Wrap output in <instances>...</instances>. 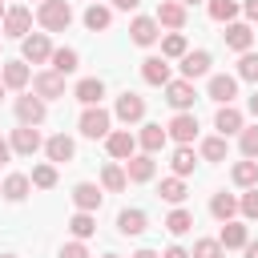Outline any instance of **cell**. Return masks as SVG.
<instances>
[{
	"mask_svg": "<svg viewBox=\"0 0 258 258\" xmlns=\"http://www.w3.org/2000/svg\"><path fill=\"white\" fill-rule=\"evenodd\" d=\"M36 20H40V28H48V32H64V28L73 24V8H69V0H44V4L36 8Z\"/></svg>",
	"mask_w": 258,
	"mask_h": 258,
	"instance_id": "1",
	"label": "cell"
},
{
	"mask_svg": "<svg viewBox=\"0 0 258 258\" xmlns=\"http://www.w3.org/2000/svg\"><path fill=\"white\" fill-rule=\"evenodd\" d=\"M32 93L40 97V101H56V97H64V77L60 73H36L32 77Z\"/></svg>",
	"mask_w": 258,
	"mask_h": 258,
	"instance_id": "2",
	"label": "cell"
},
{
	"mask_svg": "<svg viewBox=\"0 0 258 258\" xmlns=\"http://www.w3.org/2000/svg\"><path fill=\"white\" fill-rule=\"evenodd\" d=\"M109 121H113V117H109L101 105H93V109L81 113V133L93 137V141H97V137H109Z\"/></svg>",
	"mask_w": 258,
	"mask_h": 258,
	"instance_id": "3",
	"label": "cell"
},
{
	"mask_svg": "<svg viewBox=\"0 0 258 258\" xmlns=\"http://www.w3.org/2000/svg\"><path fill=\"white\" fill-rule=\"evenodd\" d=\"M165 101H169L177 113H185V109L198 101V93H194V81H169V85H165Z\"/></svg>",
	"mask_w": 258,
	"mask_h": 258,
	"instance_id": "4",
	"label": "cell"
},
{
	"mask_svg": "<svg viewBox=\"0 0 258 258\" xmlns=\"http://www.w3.org/2000/svg\"><path fill=\"white\" fill-rule=\"evenodd\" d=\"M113 113H117L125 125L141 121V117H145V97H137V93H129V89H125V93L117 97V109H113Z\"/></svg>",
	"mask_w": 258,
	"mask_h": 258,
	"instance_id": "5",
	"label": "cell"
},
{
	"mask_svg": "<svg viewBox=\"0 0 258 258\" xmlns=\"http://www.w3.org/2000/svg\"><path fill=\"white\" fill-rule=\"evenodd\" d=\"M165 133H169L177 145H189V141L198 137V117H194V113H177V117L165 125Z\"/></svg>",
	"mask_w": 258,
	"mask_h": 258,
	"instance_id": "6",
	"label": "cell"
},
{
	"mask_svg": "<svg viewBox=\"0 0 258 258\" xmlns=\"http://www.w3.org/2000/svg\"><path fill=\"white\" fill-rule=\"evenodd\" d=\"M105 145H109V157H117V161H129V157L137 153V137H133L129 129L109 133V137H105Z\"/></svg>",
	"mask_w": 258,
	"mask_h": 258,
	"instance_id": "7",
	"label": "cell"
},
{
	"mask_svg": "<svg viewBox=\"0 0 258 258\" xmlns=\"http://www.w3.org/2000/svg\"><path fill=\"white\" fill-rule=\"evenodd\" d=\"M28 28H32V12H28V8H8V12H4V36L24 40Z\"/></svg>",
	"mask_w": 258,
	"mask_h": 258,
	"instance_id": "8",
	"label": "cell"
},
{
	"mask_svg": "<svg viewBox=\"0 0 258 258\" xmlns=\"http://www.w3.org/2000/svg\"><path fill=\"white\" fill-rule=\"evenodd\" d=\"M44 64V60H52V44H48V36L44 32H32V36H24V64Z\"/></svg>",
	"mask_w": 258,
	"mask_h": 258,
	"instance_id": "9",
	"label": "cell"
},
{
	"mask_svg": "<svg viewBox=\"0 0 258 258\" xmlns=\"http://www.w3.org/2000/svg\"><path fill=\"white\" fill-rule=\"evenodd\" d=\"M234 97H238V77H226V73L210 77V101H218V105H230Z\"/></svg>",
	"mask_w": 258,
	"mask_h": 258,
	"instance_id": "10",
	"label": "cell"
},
{
	"mask_svg": "<svg viewBox=\"0 0 258 258\" xmlns=\"http://www.w3.org/2000/svg\"><path fill=\"white\" fill-rule=\"evenodd\" d=\"M218 242H222V250H246V242H250V230H246L242 222H222V234H218Z\"/></svg>",
	"mask_w": 258,
	"mask_h": 258,
	"instance_id": "11",
	"label": "cell"
},
{
	"mask_svg": "<svg viewBox=\"0 0 258 258\" xmlns=\"http://www.w3.org/2000/svg\"><path fill=\"white\" fill-rule=\"evenodd\" d=\"M153 20L165 24V28H181V24H185V4H181V0H161Z\"/></svg>",
	"mask_w": 258,
	"mask_h": 258,
	"instance_id": "12",
	"label": "cell"
},
{
	"mask_svg": "<svg viewBox=\"0 0 258 258\" xmlns=\"http://www.w3.org/2000/svg\"><path fill=\"white\" fill-rule=\"evenodd\" d=\"M157 28H161V24H157L153 16H137V20L129 24V36H133V44H141V48H145V44H153V40L161 36Z\"/></svg>",
	"mask_w": 258,
	"mask_h": 258,
	"instance_id": "13",
	"label": "cell"
},
{
	"mask_svg": "<svg viewBox=\"0 0 258 258\" xmlns=\"http://www.w3.org/2000/svg\"><path fill=\"white\" fill-rule=\"evenodd\" d=\"M206 73H210V52L206 48L181 56V81H194V77H206Z\"/></svg>",
	"mask_w": 258,
	"mask_h": 258,
	"instance_id": "14",
	"label": "cell"
},
{
	"mask_svg": "<svg viewBox=\"0 0 258 258\" xmlns=\"http://www.w3.org/2000/svg\"><path fill=\"white\" fill-rule=\"evenodd\" d=\"M73 97H77V101H81L85 109H93V105H101V97H105V85H101L97 77H85V81H77Z\"/></svg>",
	"mask_w": 258,
	"mask_h": 258,
	"instance_id": "15",
	"label": "cell"
},
{
	"mask_svg": "<svg viewBox=\"0 0 258 258\" xmlns=\"http://www.w3.org/2000/svg\"><path fill=\"white\" fill-rule=\"evenodd\" d=\"M16 117H20V125H40L44 121V101L40 97H16Z\"/></svg>",
	"mask_w": 258,
	"mask_h": 258,
	"instance_id": "16",
	"label": "cell"
},
{
	"mask_svg": "<svg viewBox=\"0 0 258 258\" xmlns=\"http://www.w3.org/2000/svg\"><path fill=\"white\" fill-rule=\"evenodd\" d=\"M12 149L24 153V157H32V153L40 149V133H36V125H20V129H12Z\"/></svg>",
	"mask_w": 258,
	"mask_h": 258,
	"instance_id": "17",
	"label": "cell"
},
{
	"mask_svg": "<svg viewBox=\"0 0 258 258\" xmlns=\"http://www.w3.org/2000/svg\"><path fill=\"white\" fill-rule=\"evenodd\" d=\"M73 202L81 214H93V210H101V189L93 181H81V185H73Z\"/></svg>",
	"mask_w": 258,
	"mask_h": 258,
	"instance_id": "18",
	"label": "cell"
},
{
	"mask_svg": "<svg viewBox=\"0 0 258 258\" xmlns=\"http://www.w3.org/2000/svg\"><path fill=\"white\" fill-rule=\"evenodd\" d=\"M141 77H145V85H169V64H165V56H145V60H141Z\"/></svg>",
	"mask_w": 258,
	"mask_h": 258,
	"instance_id": "19",
	"label": "cell"
},
{
	"mask_svg": "<svg viewBox=\"0 0 258 258\" xmlns=\"http://www.w3.org/2000/svg\"><path fill=\"white\" fill-rule=\"evenodd\" d=\"M44 153H48V161H73L77 145H73V137L56 133V137H48V141H44Z\"/></svg>",
	"mask_w": 258,
	"mask_h": 258,
	"instance_id": "20",
	"label": "cell"
},
{
	"mask_svg": "<svg viewBox=\"0 0 258 258\" xmlns=\"http://www.w3.org/2000/svg\"><path fill=\"white\" fill-rule=\"evenodd\" d=\"M125 177H129V181H149V177H153V157H149V153H133V157L125 161Z\"/></svg>",
	"mask_w": 258,
	"mask_h": 258,
	"instance_id": "21",
	"label": "cell"
},
{
	"mask_svg": "<svg viewBox=\"0 0 258 258\" xmlns=\"http://www.w3.org/2000/svg\"><path fill=\"white\" fill-rule=\"evenodd\" d=\"M117 230H121L125 238L145 234V210H121V214H117Z\"/></svg>",
	"mask_w": 258,
	"mask_h": 258,
	"instance_id": "22",
	"label": "cell"
},
{
	"mask_svg": "<svg viewBox=\"0 0 258 258\" xmlns=\"http://www.w3.org/2000/svg\"><path fill=\"white\" fill-rule=\"evenodd\" d=\"M0 81H4V89H24L28 85V64L24 60H8L0 69Z\"/></svg>",
	"mask_w": 258,
	"mask_h": 258,
	"instance_id": "23",
	"label": "cell"
},
{
	"mask_svg": "<svg viewBox=\"0 0 258 258\" xmlns=\"http://www.w3.org/2000/svg\"><path fill=\"white\" fill-rule=\"evenodd\" d=\"M214 125L222 129V137H230V133H242L246 125H242V113L234 109V105H222L218 109V117H214Z\"/></svg>",
	"mask_w": 258,
	"mask_h": 258,
	"instance_id": "24",
	"label": "cell"
},
{
	"mask_svg": "<svg viewBox=\"0 0 258 258\" xmlns=\"http://www.w3.org/2000/svg\"><path fill=\"white\" fill-rule=\"evenodd\" d=\"M250 40H254L250 24H226V44L234 52H250Z\"/></svg>",
	"mask_w": 258,
	"mask_h": 258,
	"instance_id": "25",
	"label": "cell"
},
{
	"mask_svg": "<svg viewBox=\"0 0 258 258\" xmlns=\"http://www.w3.org/2000/svg\"><path fill=\"white\" fill-rule=\"evenodd\" d=\"M28 185H32V181H28L24 173H8L4 185H0V194H4L8 202H24V198H28Z\"/></svg>",
	"mask_w": 258,
	"mask_h": 258,
	"instance_id": "26",
	"label": "cell"
},
{
	"mask_svg": "<svg viewBox=\"0 0 258 258\" xmlns=\"http://www.w3.org/2000/svg\"><path fill=\"white\" fill-rule=\"evenodd\" d=\"M210 214H214L218 222H234V214H238V198H234V194H214Z\"/></svg>",
	"mask_w": 258,
	"mask_h": 258,
	"instance_id": "27",
	"label": "cell"
},
{
	"mask_svg": "<svg viewBox=\"0 0 258 258\" xmlns=\"http://www.w3.org/2000/svg\"><path fill=\"white\" fill-rule=\"evenodd\" d=\"M109 20H113V12H109L105 4H89V8H85V28H89V32H105Z\"/></svg>",
	"mask_w": 258,
	"mask_h": 258,
	"instance_id": "28",
	"label": "cell"
},
{
	"mask_svg": "<svg viewBox=\"0 0 258 258\" xmlns=\"http://www.w3.org/2000/svg\"><path fill=\"white\" fill-rule=\"evenodd\" d=\"M77 64H81L77 48H52V73L69 77V73H77Z\"/></svg>",
	"mask_w": 258,
	"mask_h": 258,
	"instance_id": "29",
	"label": "cell"
},
{
	"mask_svg": "<svg viewBox=\"0 0 258 258\" xmlns=\"http://www.w3.org/2000/svg\"><path fill=\"white\" fill-rule=\"evenodd\" d=\"M157 194H161V202L181 206V202H185V181H181V177H165V181L157 185Z\"/></svg>",
	"mask_w": 258,
	"mask_h": 258,
	"instance_id": "30",
	"label": "cell"
},
{
	"mask_svg": "<svg viewBox=\"0 0 258 258\" xmlns=\"http://www.w3.org/2000/svg\"><path fill=\"white\" fill-rule=\"evenodd\" d=\"M165 137H169V133H165L161 125H141V149H145V153H157V149L165 145Z\"/></svg>",
	"mask_w": 258,
	"mask_h": 258,
	"instance_id": "31",
	"label": "cell"
},
{
	"mask_svg": "<svg viewBox=\"0 0 258 258\" xmlns=\"http://www.w3.org/2000/svg\"><path fill=\"white\" fill-rule=\"evenodd\" d=\"M125 181H129V177H125V169H121V165H113V161H109V165L101 169V185H105L109 194H121V189H125Z\"/></svg>",
	"mask_w": 258,
	"mask_h": 258,
	"instance_id": "32",
	"label": "cell"
},
{
	"mask_svg": "<svg viewBox=\"0 0 258 258\" xmlns=\"http://www.w3.org/2000/svg\"><path fill=\"white\" fill-rule=\"evenodd\" d=\"M194 161H198V157H194V149H189V145H177L169 165H173V173H177V177H185V173H194Z\"/></svg>",
	"mask_w": 258,
	"mask_h": 258,
	"instance_id": "33",
	"label": "cell"
},
{
	"mask_svg": "<svg viewBox=\"0 0 258 258\" xmlns=\"http://www.w3.org/2000/svg\"><path fill=\"white\" fill-rule=\"evenodd\" d=\"M234 181L246 185V189H254V185H258V161H250V157L238 161V165H234Z\"/></svg>",
	"mask_w": 258,
	"mask_h": 258,
	"instance_id": "34",
	"label": "cell"
},
{
	"mask_svg": "<svg viewBox=\"0 0 258 258\" xmlns=\"http://www.w3.org/2000/svg\"><path fill=\"white\" fill-rule=\"evenodd\" d=\"M165 230H169V234H189V230H194V214H189V210H173V214L165 218Z\"/></svg>",
	"mask_w": 258,
	"mask_h": 258,
	"instance_id": "35",
	"label": "cell"
},
{
	"mask_svg": "<svg viewBox=\"0 0 258 258\" xmlns=\"http://www.w3.org/2000/svg\"><path fill=\"white\" fill-rule=\"evenodd\" d=\"M69 230H73L77 238H93V234H97V218H93V214H73V218H69Z\"/></svg>",
	"mask_w": 258,
	"mask_h": 258,
	"instance_id": "36",
	"label": "cell"
},
{
	"mask_svg": "<svg viewBox=\"0 0 258 258\" xmlns=\"http://www.w3.org/2000/svg\"><path fill=\"white\" fill-rule=\"evenodd\" d=\"M189 254H194V258H226V250H222L218 238H202V242H194Z\"/></svg>",
	"mask_w": 258,
	"mask_h": 258,
	"instance_id": "37",
	"label": "cell"
},
{
	"mask_svg": "<svg viewBox=\"0 0 258 258\" xmlns=\"http://www.w3.org/2000/svg\"><path fill=\"white\" fill-rule=\"evenodd\" d=\"M185 52H189V48H185V36H181V32H169V36L161 40V56H165V60H169V56H185Z\"/></svg>",
	"mask_w": 258,
	"mask_h": 258,
	"instance_id": "38",
	"label": "cell"
},
{
	"mask_svg": "<svg viewBox=\"0 0 258 258\" xmlns=\"http://www.w3.org/2000/svg\"><path fill=\"white\" fill-rule=\"evenodd\" d=\"M28 181H32L36 189H52V185H56V165H36Z\"/></svg>",
	"mask_w": 258,
	"mask_h": 258,
	"instance_id": "39",
	"label": "cell"
},
{
	"mask_svg": "<svg viewBox=\"0 0 258 258\" xmlns=\"http://www.w3.org/2000/svg\"><path fill=\"white\" fill-rule=\"evenodd\" d=\"M210 16H214V20H226V24H234V16H238V4H234V0H210Z\"/></svg>",
	"mask_w": 258,
	"mask_h": 258,
	"instance_id": "40",
	"label": "cell"
},
{
	"mask_svg": "<svg viewBox=\"0 0 258 258\" xmlns=\"http://www.w3.org/2000/svg\"><path fill=\"white\" fill-rule=\"evenodd\" d=\"M202 157L206 161H222L226 157V137H206L202 141Z\"/></svg>",
	"mask_w": 258,
	"mask_h": 258,
	"instance_id": "41",
	"label": "cell"
},
{
	"mask_svg": "<svg viewBox=\"0 0 258 258\" xmlns=\"http://www.w3.org/2000/svg\"><path fill=\"white\" fill-rule=\"evenodd\" d=\"M238 77L258 85V56H254V52H242V60H238Z\"/></svg>",
	"mask_w": 258,
	"mask_h": 258,
	"instance_id": "42",
	"label": "cell"
},
{
	"mask_svg": "<svg viewBox=\"0 0 258 258\" xmlns=\"http://www.w3.org/2000/svg\"><path fill=\"white\" fill-rule=\"evenodd\" d=\"M238 141H242V153H246V157L254 161V157H258V125L242 129V137H238Z\"/></svg>",
	"mask_w": 258,
	"mask_h": 258,
	"instance_id": "43",
	"label": "cell"
},
{
	"mask_svg": "<svg viewBox=\"0 0 258 258\" xmlns=\"http://www.w3.org/2000/svg\"><path fill=\"white\" fill-rule=\"evenodd\" d=\"M238 210H242V214H246V218H250V222H254V218H258V185H254V189H250V194H242V202H238Z\"/></svg>",
	"mask_w": 258,
	"mask_h": 258,
	"instance_id": "44",
	"label": "cell"
},
{
	"mask_svg": "<svg viewBox=\"0 0 258 258\" xmlns=\"http://www.w3.org/2000/svg\"><path fill=\"white\" fill-rule=\"evenodd\" d=\"M60 258H89V250L81 242H69V246H60Z\"/></svg>",
	"mask_w": 258,
	"mask_h": 258,
	"instance_id": "45",
	"label": "cell"
},
{
	"mask_svg": "<svg viewBox=\"0 0 258 258\" xmlns=\"http://www.w3.org/2000/svg\"><path fill=\"white\" fill-rule=\"evenodd\" d=\"M161 258H194V254H189V250H185V246H169V250H165V254H161Z\"/></svg>",
	"mask_w": 258,
	"mask_h": 258,
	"instance_id": "46",
	"label": "cell"
},
{
	"mask_svg": "<svg viewBox=\"0 0 258 258\" xmlns=\"http://www.w3.org/2000/svg\"><path fill=\"white\" fill-rule=\"evenodd\" d=\"M8 157H12V141H4V137H0V165H4Z\"/></svg>",
	"mask_w": 258,
	"mask_h": 258,
	"instance_id": "47",
	"label": "cell"
},
{
	"mask_svg": "<svg viewBox=\"0 0 258 258\" xmlns=\"http://www.w3.org/2000/svg\"><path fill=\"white\" fill-rule=\"evenodd\" d=\"M113 4H117V8H121V12H133V8H137V4H141V0H113Z\"/></svg>",
	"mask_w": 258,
	"mask_h": 258,
	"instance_id": "48",
	"label": "cell"
},
{
	"mask_svg": "<svg viewBox=\"0 0 258 258\" xmlns=\"http://www.w3.org/2000/svg\"><path fill=\"white\" fill-rule=\"evenodd\" d=\"M246 16H250V20H258V0H246Z\"/></svg>",
	"mask_w": 258,
	"mask_h": 258,
	"instance_id": "49",
	"label": "cell"
},
{
	"mask_svg": "<svg viewBox=\"0 0 258 258\" xmlns=\"http://www.w3.org/2000/svg\"><path fill=\"white\" fill-rule=\"evenodd\" d=\"M246 258H258V242H246Z\"/></svg>",
	"mask_w": 258,
	"mask_h": 258,
	"instance_id": "50",
	"label": "cell"
},
{
	"mask_svg": "<svg viewBox=\"0 0 258 258\" xmlns=\"http://www.w3.org/2000/svg\"><path fill=\"white\" fill-rule=\"evenodd\" d=\"M250 113L258 117V89H254V97H250Z\"/></svg>",
	"mask_w": 258,
	"mask_h": 258,
	"instance_id": "51",
	"label": "cell"
},
{
	"mask_svg": "<svg viewBox=\"0 0 258 258\" xmlns=\"http://www.w3.org/2000/svg\"><path fill=\"white\" fill-rule=\"evenodd\" d=\"M133 258H161V254H153V250H137Z\"/></svg>",
	"mask_w": 258,
	"mask_h": 258,
	"instance_id": "52",
	"label": "cell"
},
{
	"mask_svg": "<svg viewBox=\"0 0 258 258\" xmlns=\"http://www.w3.org/2000/svg\"><path fill=\"white\" fill-rule=\"evenodd\" d=\"M4 12H8V8H4V0H0V20H4Z\"/></svg>",
	"mask_w": 258,
	"mask_h": 258,
	"instance_id": "53",
	"label": "cell"
},
{
	"mask_svg": "<svg viewBox=\"0 0 258 258\" xmlns=\"http://www.w3.org/2000/svg\"><path fill=\"white\" fill-rule=\"evenodd\" d=\"M0 101H4V81H0Z\"/></svg>",
	"mask_w": 258,
	"mask_h": 258,
	"instance_id": "54",
	"label": "cell"
},
{
	"mask_svg": "<svg viewBox=\"0 0 258 258\" xmlns=\"http://www.w3.org/2000/svg\"><path fill=\"white\" fill-rule=\"evenodd\" d=\"M181 4H202V0H181Z\"/></svg>",
	"mask_w": 258,
	"mask_h": 258,
	"instance_id": "55",
	"label": "cell"
},
{
	"mask_svg": "<svg viewBox=\"0 0 258 258\" xmlns=\"http://www.w3.org/2000/svg\"><path fill=\"white\" fill-rule=\"evenodd\" d=\"M0 258H16V254H0Z\"/></svg>",
	"mask_w": 258,
	"mask_h": 258,
	"instance_id": "56",
	"label": "cell"
},
{
	"mask_svg": "<svg viewBox=\"0 0 258 258\" xmlns=\"http://www.w3.org/2000/svg\"><path fill=\"white\" fill-rule=\"evenodd\" d=\"M105 258H121V254H105Z\"/></svg>",
	"mask_w": 258,
	"mask_h": 258,
	"instance_id": "57",
	"label": "cell"
},
{
	"mask_svg": "<svg viewBox=\"0 0 258 258\" xmlns=\"http://www.w3.org/2000/svg\"><path fill=\"white\" fill-rule=\"evenodd\" d=\"M93 4H97V0H93Z\"/></svg>",
	"mask_w": 258,
	"mask_h": 258,
	"instance_id": "58",
	"label": "cell"
},
{
	"mask_svg": "<svg viewBox=\"0 0 258 258\" xmlns=\"http://www.w3.org/2000/svg\"><path fill=\"white\" fill-rule=\"evenodd\" d=\"M40 4H44V0H40Z\"/></svg>",
	"mask_w": 258,
	"mask_h": 258,
	"instance_id": "59",
	"label": "cell"
}]
</instances>
